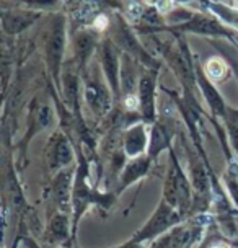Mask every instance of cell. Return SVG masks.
Instances as JSON below:
<instances>
[{
  "label": "cell",
  "mask_w": 238,
  "mask_h": 248,
  "mask_svg": "<svg viewBox=\"0 0 238 248\" xmlns=\"http://www.w3.org/2000/svg\"><path fill=\"white\" fill-rule=\"evenodd\" d=\"M77 150V168L75 180H74L72 191V233L74 242L77 237V229L82 217L87 214L91 207L100 211H111L114 202L118 201L116 193H103L98 189V185H91V163L90 158L85 157L82 147L78 145Z\"/></svg>",
  "instance_id": "cell-1"
},
{
  "label": "cell",
  "mask_w": 238,
  "mask_h": 248,
  "mask_svg": "<svg viewBox=\"0 0 238 248\" xmlns=\"http://www.w3.org/2000/svg\"><path fill=\"white\" fill-rule=\"evenodd\" d=\"M162 199L175 211H178L184 219L194 209V191H193L191 180H189V175L184 171L179 158L176 157V154L171 149L165 183H163Z\"/></svg>",
  "instance_id": "cell-2"
},
{
  "label": "cell",
  "mask_w": 238,
  "mask_h": 248,
  "mask_svg": "<svg viewBox=\"0 0 238 248\" xmlns=\"http://www.w3.org/2000/svg\"><path fill=\"white\" fill-rule=\"evenodd\" d=\"M183 220H184V217L162 199V201L158 202L157 209L153 211L152 216L147 219V222L124 243H127V245L149 247L152 242H155L157 238H160L162 235L168 233L171 229H175L176 225L183 224Z\"/></svg>",
  "instance_id": "cell-3"
},
{
  "label": "cell",
  "mask_w": 238,
  "mask_h": 248,
  "mask_svg": "<svg viewBox=\"0 0 238 248\" xmlns=\"http://www.w3.org/2000/svg\"><path fill=\"white\" fill-rule=\"evenodd\" d=\"M75 168L69 167L52 176L51 185V199L56 211L65 212L72 216V191H74V180H75Z\"/></svg>",
  "instance_id": "cell-4"
},
{
  "label": "cell",
  "mask_w": 238,
  "mask_h": 248,
  "mask_svg": "<svg viewBox=\"0 0 238 248\" xmlns=\"http://www.w3.org/2000/svg\"><path fill=\"white\" fill-rule=\"evenodd\" d=\"M77 160V150H74L72 144L67 137L54 136L51 139L46 150V165L52 176L65 168L72 167V163Z\"/></svg>",
  "instance_id": "cell-5"
},
{
  "label": "cell",
  "mask_w": 238,
  "mask_h": 248,
  "mask_svg": "<svg viewBox=\"0 0 238 248\" xmlns=\"http://www.w3.org/2000/svg\"><path fill=\"white\" fill-rule=\"evenodd\" d=\"M70 240L74 242L72 216L56 211L49 219V222L46 224V229L43 232V242L51 247H59L67 245Z\"/></svg>",
  "instance_id": "cell-6"
},
{
  "label": "cell",
  "mask_w": 238,
  "mask_h": 248,
  "mask_svg": "<svg viewBox=\"0 0 238 248\" xmlns=\"http://www.w3.org/2000/svg\"><path fill=\"white\" fill-rule=\"evenodd\" d=\"M194 220H189V224L176 225L168 233L152 242L147 248H189L196 238V232L199 230V224Z\"/></svg>",
  "instance_id": "cell-7"
},
{
  "label": "cell",
  "mask_w": 238,
  "mask_h": 248,
  "mask_svg": "<svg viewBox=\"0 0 238 248\" xmlns=\"http://www.w3.org/2000/svg\"><path fill=\"white\" fill-rule=\"evenodd\" d=\"M152 165H153V160L149 155H142V157H137V158H127L124 168H122V171L119 173L118 188H116V191H114L118 194V198H119V194L124 193L129 186L142 181L145 176L150 173Z\"/></svg>",
  "instance_id": "cell-8"
},
{
  "label": "cell",
  "mask_w": 238,
  "mask_h": 248,
  "mask_svg": "<svg viewBox=\"0 0 238 248\" xmlns=\"http://www.w3.org/2000/svg\"><path fill=\"white\" fill-rule=\"evenodd\" d=\"M150 145V131L144 123L131 126L122 137V152L127 158H137L149 154Z\"/></svg>",
  "instance_id": "cell-9"
},
{
  "label": "cell",
  "mask_w": 238,
  "mask_h": 248,
  "mask_svg": "<svg viewBox=\"0 0 238 248\" xmlns=\"http://www.w3.org/2000/svg\"><path fill=\"white\" fill-rule=\"evenodd\" d=\"M171 149V136L166 134L160 127H152L150 131V145H149V157L153 162L158 160L162 152Z\"/></svg>",
  "instance_id": "cell-10"
},
{
  "label": "cell",
  "mask_w": 238,
  "mask_h": 248,
  "mask_svg": "<svg viewBox=\"0 0 238 248\" xmlns=\"http://www.w3.org/2000/svg\"><path fill=\"white\" fill-rule=\"evenodd\" d=\"M227 74H228V67L225 61H222L220 57H210L206 62V75L212 82H220Z\"/></svg>",
  "instance_id": "cell-11"
},
{
  "label": "cell",
  "mask_w": 238,
  "mask_h": 248,
  "mask_svg": "<svg viewBox=\"0 0 238 248\" xmlns=\"http://www.w3.org/2000/svg\"><path fill=\"white\" fill-rule=\"evenodd\" d=\"M150 5H155L160 12H168L171 7H173V3H171V0H147Z\"/></svg>",
  "instance_id": "cell-12"
},
{
  "label": "cell",
  "mask_w": 238,
  "mask_h": 248,
  "mask_svg": "<svg viewBox=\"0 0 238 248\" xmlns=\"http://www.w3.org/2000/svg\"><path fill=\"white\" fill-rule=\"evenodd\" d=\"M209 248H235V245H230V243H227L225 240H222V238H217V240H214L210 243Z\"/></svg>",
  "instance_id": "cell-13"
},
{
  "label": "cell",
  "mask_w": 238,
  "mask_h": 248,
  "mask_svg": "<svg viewBox=\"0 0 238 248\" xmlns=\"http://www.w3.org/2000/svg\"><path fill=\"white\" fill-rule=\"evenodd\" d=\"M106 25H108V18H106V16H103V15L98 16V18L95 20V26L98 30H104V28H106Z\"/></svg>",
  "instance_id": "cell-14"
},
{
  "label": "cell",
  "mask_w": 238,
  "mask_h": 248,
  "mask_svg": "<svg viewBox=\"0 0 238 248\" xmlns=\"http://www.w3.org/2000/svg\"><path fill=\"white\" fill-rule=\"evenodd\" d=\"M23 245H26L28 248H44V247H41V245H38V242H36V240H33L31 237L23 238Z\"/></svg>",
  "instance_id": "cell-15"
},
{
  "label": "cell",
  "mask_w": 238,
  "mask_h": 248,
  "mask_svg": "<svg viewBox=\"0 0 238 248\" xmlns=\"http://www.w3.org/2000/svg\"><path fill=\"white\" fill-rule=\"evenodd\" d=\"M233 245H235V248H238V237H237V240L233 242Z\"/></svg>",
  "instance_id": "cell-16"
}]
</instances>
